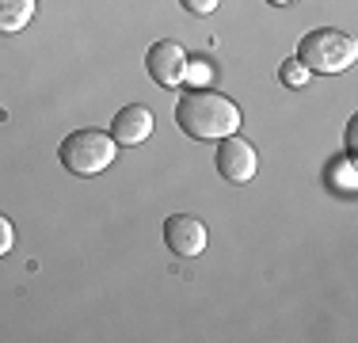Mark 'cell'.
<instances>
[{"label": "cell", "instance_id": "cell-1", "mask_svg": "<svg viewBox=\"0 0 358 343\" xmlns=\"http://www.w3.org/2000/svg\"><path fill=\"white\" fill-rule=\"evenodd\" d=\"M176 126L194 141H221L241 130V107L210 88H187L176 103Z\"/></svg>", "mask_w": 358, "mask_h": 343}, {"label": "cell", "instance_id": "cell-2", "mask_svg": "<svg viewBox=\"0 0 358 343\" xmlns=\"http://www.w3.org/2000/svg\"><path fill=\"white\" fill-rule=\"evenodd\" d=\"M355 38L336 27H317L309 31L301 38V46H297V62H301L309 73H320V76H336L343 73V69L355 65Z\"/></svg>", "mask_w": 358, "mask_h": 343}, {"label": "cell", "instance_id": "cell-3", "mask_svg": "<svg viewBox=\"0 0 358 343\" xmlns=\"http://www.w3.org/2000/svg\"><path fill=\"white\" fill-rule=\"evenodd\" d=\"M57 157H62V164L69 168L73 176H99V172H107L115 164L118 141L103 130H76L62 141Z\"/></svg>", "mask_w": 358, "mask_h": 343}, {"label": "cell", "instance_id": "cell-4", "mask_svg": "<svg viewBox=\"0 0 358 343\" xmlns=\"http://www.w3.org/2000/svg\"><path fill=\"white\" fill-rule=\"evenodd\" d=\"M259 172V157H255V145L244 137L229 134L217 141V176L225 183H252V176Z\"/></svg>", "mask_w": 358, "mask_h": 343}, {"label": "cell", "instance_id": "cell-5", "mask_svg": "<svg viewBox=\"0 0 358 343\" xmlns=\"http://www.w3.org/2000/svg\"><path fill=\"white\" fill-rule=\"evenodd\" d=\"M187 50L179 46V42L164 38V42H152L149 54H145V69H149V76L160 84V88H179L183 84V73H187Z\"/></svg>", "mask_w": 358, "mask_h": 343}, {"label": "cell", "instance_id": "cell-6", "mask_svg": "<svg viewBox=\"0 0 358 343\" xmlns=\"http://www.w3.org/2000/svg\"><path fill=\"white\" fill-rule=\"evenodd\" d=\"M152 126H157L152 111L141 107V103H130V107H122L115 115V122H110V137L118 141V149H134V145H145L152 137Z\"/></svg>", "mask_w": 358, "mask_h": 343}, {"label": "cell", "instance_id": "cell-7", "mask_svg": "<svg viewBox=\"0 0 358 343\" xmlns=\"http://www.w3.org/2000/svg\"><path fill=\"white\" fill-rule=\"evenodd\" d=\"M164 244L176 255H199L206 248V225L191 214H172L164 221Z\"/></svg>", "mask_w": 358, "mask_h": 343}, {"label": "cell", "instance_id": "cell-8", "mask_svg": "<svg viewBox=\"0 0 358 343\" xmlns=\"http://www.w3.org/2000/svg\"><path fill=\"white\" fill-rule=\"evenodd\" d=\"M35 20V0H0V34H20Z\"/></svg>", "mask_w": 358, "mask_h": 343}, {"label": "cell", "instance_id": "cell-9", "mask_svg": "<svg viewBox=\"0 0 358 343\" xmlns=\"http://www.w3.org/2000/svg\"><path fill=\"white\" fill-rule=\"evenodd\" d=\"M324 179H328L331 191L339 195H355L358 191V168H355V157L347 153V157H336L328 168H324Z\"/></svg>", "mask_w": 358, "mask_h": 343}, {"label": "cell", "instance_id": "cell-10", "mask_svg": "<svg viewBox=\"0 0 358 343\" xmlns=\"http://www.w3.org/2000/svg\"><path fill=\"white\" fill-rule=\"evenodd\" d=\"M210 80H214V65L206 57H187V73H183L187 88H210Z\"/></svg>", "mask_w": 358, "mask_h": 343}, {"label": "cell", "instance_id": "cell-11", "mask_svg": "<svg viewBox=\"0 0 358 343\" xmlns=\"http://www.w3.org/2000/svg\"><path fill=\"white\" fill-rule=\"evenodd\" d=\"M309 69H305L301 62H297V57H289V62H282L278 65V80L286 84V88H305V84H309Z\"/></svg>", "mask_w": 358, "mask_h": 343}, {"label": "cell", "instance_id": "cell-12", "mask_svg": "<svg viewBox=\"0 0 358 343\" xmlns=\"http://www.w3.org/2000/svg\"><path fill=\"white\" fill-rule=\"evenodd\" d=\"M179 4H183L187 12H194V15H214L221 8V0H179Z\"/></svg>", "mask_w": 358, "mask_h": 343}, {"label": "cell", "instance_id": "cell-13", "mask_svg": "<svg viewBox=\"0 0 358 343\" xmlns=\"http://www.w3.org/2000/svg\"><path fill=\"white\" fill-rule=\"evenodd\" d=\"M12 244H15V229H12V221L0 214V255L12 252Z\"/></svg>", "mask_w": 358, "mask_h": 343}, {"label": "cell", "instance_id": "cell-14", "mask_svg": "<svg viewBox=\"0 0 358 343\" xmlns=\"http://www.w3.org/2000/svg\"><path fill=\"white\" fill-rule=\"evenodd\" d=\"M355 134H358V126L351 122L347 126V153H351V157H355Z\"/></svg>", "mask_w": 358, "mask_h": 343}, {"label": "cell", "instance_id": "cell-15", "mask_svg": "<svg viewBox=\"0 0 358 343\" xmlns=\"http://www.w3.org/2000/svg\"><path fill=\"white\" fill-rule=\"evenodd\" d=\"M267 4H289V0H267Z\"/></svg>", "mask_w": 358, "mask_h": 343}]
</instances>
